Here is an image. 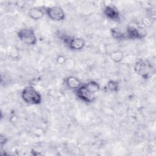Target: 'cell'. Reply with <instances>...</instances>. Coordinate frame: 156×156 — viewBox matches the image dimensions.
Instances as JSON below:
<instances>
[{"label": "cell", "instance_id": "obj_1", "mask_svg": "<svg viewBox=\"0 0 156 156\" xmlns=\"http://www.w3.org/2000/svg\"><path fill=\"white\" fill-rule=\"evenodd\" d=\"M134 71L136 74L147 79L153 74L154 68L149 60L140 59L134 65Z\"/></svg>", "mask_w": 156, "mask_h": 156}, {"label": "cell", "instance_id": "obj_2", "mask_svg": "<svg viewBox=\"0 0 156 156\" xmlns=\"http://www.w3.org/2000/svg\"><path fill=\"white\" fill-rule=\"evenodd\" d=\"M21 98L26 103L30 105L40 104L41 102L40 94L31 86L26 87L23 90Z\"/></svg>", "mask_w": 156, "mask_h": 156}, {"label": "cell", "instance_id": "obj_3", "mask_svg": "<svg viewBox=\"0 0 156 156\" xmlns=\"http://www.w3.org/2000/svg\"><path fill=\"white\" fill-rule=\"evenodd\" d=\"M147 35L146 30L138 23L132 21L127 27V37L132 39H142Z\"/></svg>", "mask_w": 156, "mask_h": 156}, {"label": "cell", "instance_id": "obj_4", "mask_svg": "<svg viewBox=\"0 0 156 156\" xmlns=\"http://www.w3.org/2000/svg\"><path fill=\"white\" fill-rule=\"evenodd\" d=\"M17 35L20 40L26 44L35 45L37 42L35 32L31 29H21L18 32Z\"/></svg>", "mask_w": 156, "mask_h": 156}, {"label": "cell", "instance_id": "obj_5", "mask_svg": "<svg viewBox=\"0 0 156 156\" xmlns=\"http://www.w3.org/2000/svg\"><path fill=\"white\" fill-rule=\"evenodd\" d=\"M46 13L52 20L55 21H62L65 18L63 10L58 6L47 7L45 9Z\"/></svg>", "mask_w": 156, "mask_h": 156}, {"label": "cell", "instance_id": "obj_6", "mask_svg": "<svg viewBox=\"0 0 156 156\" xmlns=\"http://www.w3.org/2000/svg\"><path fill=\"white\" fill-rule=\"evenodd\" d=\"M65 44L73 50H80L85 46V41L79 37H67L63 38Z\"/></svg>", "mask_w": 156, "mask_h": 156}, {"label": "cell", "instance_id": "obj_7", "mask_svg": "<svg viewBox=\"0 0 156 156\" xmlns=\"http://www.w3.org/2000/svg\"><path fill=\"white\" fill-rule=\"evenodd\" d=\"M76 93L78 98L85 102H91L95 98L94 93L88 91L83 85L77 89Z\"/></svg>", "mask_w": 156, "mask_h": 156}, {"label": "cell", "instance_id": "obj_8", "mask_svg": "<svg viewBox=\"0 0 156 156\" xmlns=\"http://www.w3.org/2000/svg\"><path fill=\"white\" fill-rule=\"evenodd\" d=\"M104 13L105 15L110 20L118 21L120 18L119 13L117 8L112 4L105 5L104 10Z\"/></svg>", "mask_w": 156, "mask_h": 156}, {"label": "cell", "instance_id": "obj_9", "mask_svg": "<svg viewBox=\"0 0 156 156\" xmlns=\"http://www.w3.org/2000/svg\"><path fill=\"white\" fill-rule=\"evenodd\" d=\"M44 13H46V10L42 7H32L29 12V14L30 18L35 20H38L44 16Z\"/></svg>", "mask_w": 156, "mask_h": 156}, {"label": "cell", "instance_id": "obj_10", "mask_svg": "<svg viewBox=\"0 0 156 156\" xmlns=\"http://www.w3.org/2000/svg\"><path fill=\"white\" fill-rule=\"evenodd\" d=\"M66 84L69 88L72 89H77L82 85L80 80L73 76H69L66 79Z\"/></svg>", "mask_w": 156, "mask_h": 156}, {"label": "cell", "instance_id": "obj_11", "mask_svg": "<svg viewBox=\"0 0 156 156\" xmlns=\"http://www.w3.org/2000/svg\"><path fill=\"white\" fill-rule=\"evenodd\" d=\"M84 87L90 92L94 93L97 91H98L100 89V86L99 85V83H98L96 82L95 81H90L88 83H85L83 85Z\"/></svg>", "mask_w": 156, "mask_h": 156}, {"label": "cell", "instance_id": "obj_12", "mask_svg": "<svg viewBox=\"0 0 156 156\" xmlns=\"http://www.w3.org/2000/svg\"><path fill=\"white\" fill-rule=\"evenodd\" d=\"M110 57L113 62L116 63H119L124 58V54L122 51H115L110 53Z\"/></svg>", "mask_w": 156, "mask_h": 156}, {"label": "cell", "instance_id": "obj_13", "mask_svg": "<svg viewBox=\"0 0 156 156\" xmlns=\"http://www.w3.org/2000/svg\"><path fill=\"white\" fill-rule=\"evenodd\" d=\"M111 33L112 37L116 40H122L126 37L125 35L123 33H122L121 31H120L118 29L116 28L112 29Z\"/></svg>", "mask_w": 156, "mask_h": 156}, {"label": "cell", "instance_id": "obj_14", "mask_svg": "<svg viewBox=\"0 0 156 156\" xmlns=\"http://www.w3.org/2000/svg\"><path fill=\"white\" fill-rule=\"evenodd\" d=\"M107 88L112 92H116L119 89V85L118 82L113 80H110L107 83Z\"/></svg>", "mask_w": 156, "mask_h": 156}, {"label": "cell", "instance_id": "obj_15", "mask_svg": "<svg viewBox=\"0 0 156 156\" xmlns=\"http://www.w3.org/2000/svg\"><path fill=\"white\" fill-rule=\"evenodd\" d=\"M7 54L13 58H16L18 56V52L16 49L13 46H9L7 49Z\"/></svg>", "mask_w": 156, "mask_h": 156}, {"label": "cell", "instance_id": "obj_16", "mask_svg": "<svg viewBox=\"0 0 156 156\" xmlns=\"http://www.w3.org/2000/svg\"><path fill=\"white\" fill-rule=\"evenodd\" d=\"M152 19L149 18H147V17H145L142 20V23L146 27H150L152 26Z\"/></svg>", "mask_w": 156, "mask_h": 156}, {"label": "cell", "instance_id": "obj_17", "mask_svg": "<svg viewBox=\"0 0 156 156\" xmlns=\"http://www.w3.org/2000/svg\"><path fill=\"white\" fill-rule=\"evenodd\" d=\"M7 141V139L5 137V136H3V135H1V147L5 144Z\"/></svg>", "mask_w": 156, "mask_h": 156}, {"label": "cell", "instance_id": "obj_18", "mask_svg": "<svg viewBox=\"0 0 156 156\" xmlns=\"http://www.w3.org/2000/svg\"><path fill=\"white\" fill-rule=\"evenodd\" d=\"M57 62L60 63H62L65 62V58L63 56H58L57 58Z\"/></svg>", "mask_w": 156, "mask_h": 156}]
</instances>
